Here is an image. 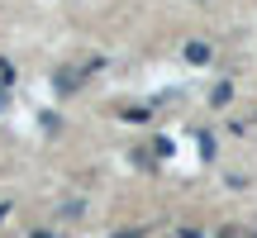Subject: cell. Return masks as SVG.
<instances>
[{
    "label": "cell",
    "instance_id": "6da1fadb",
    "mask_svg": "<svg viewBox=\"0 0 257 238\" xmlns=\"http://www.w3.org/2000/svg\"><path fill=\"white\" fill-rule=\"evenodd\" d=\"M81 81H86V72H76V67H62V72L53 76L57 95H72V91H76V86H81Z\"/></svg>",
    "mask_w": 257,
    "mask_h": 238
},
{
    "label": "cell",
    "instance_id": "7a4b0ae2",
    "mask_svg": "<svg viewBox=\"0 0 257 238\" xmlns=\"http://www.w3.org/2000/svg\"><path fill=\"white\" fill-rule=\"evenodd\" d=\"M186 62H195V67L210 62V48H205V43H186Z\"/></svg>",
    "mask_w": 257,
    "mask_h": 238
},
{
    "label": "cell",
    "instance_id": "52a82bcc",
    "mask_svg": "<svg viewBox=\"0 0 257 238\" xmlns=\"http://www.w3.org/2000/svg\"><path fill=\"white\" fill-rule=\"evenodd\" d=\"M114 238H138V233H134V229H128V233H114Z\"/></svg>",
    "mask_w": 257,
    "mask_h": 238
},
{
    "label": "cell",
    "instance_id": "3957f363",
    "mask_svg": "<svg viewBox=\"0 0 257 238\" xmlns=\"http://www.w3.org/2000/svg\"><path fill=\"white\" fill-rule=\"evenodd\" d=\"M219 238H257V229H248V224H229Z\"/></svg>",
    "mask_w": 257,
    "mask_h": 238
},
{
    "label": "cell",
    "instance_id": "5b68a950",
    "mask_svg": "<svg viewBox=\"0 0 257 238\" xmlns=\"http://www.w3.org/2000/svg\"><path fill=\"white\" fill-rule=\"evenodd\" d=\"M5 100H10V95H5V86H0V110H5Z\"/></svg>",
    "mask_w": 257,
    "mask_h": 238
},
{
    "label": "cell",
    "instance_id": "8992f818",
    "mask_svg": "<svg viewBox=\"0 0 257 238\" xmlns=\"http://www.w3.org/2000/svg\"><path fill=\"white\" fill-rule=\"evenodd\" d=\"M34 238H53V233H48V229H38V233H34Z\"/></svg>",
    "mask_w": 257,
    "mask_h": 238
},
{
    "label": "cell",
    "instance_id": "277c9868",
    "mask_svg": "<svg viewBox=\"0 0 257 238\" xmlns=\"http://www.w3.org/2000/svg\"><path fill=\"white\" fill-rule=\"evenodd\" d=\"M229 95H233V86H229V81H219V86L210 91V100H214V105H229Z\"/></svg>",
    "mask_w": 257,
    "mask_h": 238
}]
</instances>
